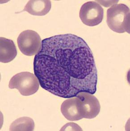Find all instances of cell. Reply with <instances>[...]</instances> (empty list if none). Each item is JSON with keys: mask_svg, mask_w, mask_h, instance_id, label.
Instances as JSON below:
<instances>
[{"mask_svg": "<svg viewBox=\"0 0 130 131\" xmlns=\"http://www.w3.org/2000/svg\"><path fill=\"white\" fill-rule=\"evenodd\" d=\"M33 64L41 86L55 95L70 98L82 92L93 95L97 91L93 53L85 41L76 35H57L42 40Z\"/></svg>", "mask_w": 130, "mask_h": 131, "instance_id": "cell-1", "label": "cell"}, {"mask_svg": "<svg viewBox=\"0 0 130 131\" xmlns=\"http://www.w3.org/2000/svg\"><path fill=\"white\" fill-rule=\"evenodd\" d=\"M106 23L111 29L116 33L130 34V9L123 4L112 5L107 10Z\"/></svg>", "mask_w": 130, "mask_h": 131, "instance_id": "cell-2", "label": "cell"}, {"mask_svg": "<svg viewBox=\"0 0 130 131\" xmlns=\"http://www.w3.org/2000/svg\"><path fill=\"white\" fill-rule=\"evenodd\" d=\"M39 82L35 75L29 72H22L14 75L9 83L10 89H17L21 95L29 96L39 89Z\"/></svg>", "mask_w": 130, "mask_h": 131, "instance_id": "cell-3", "label": "cell"}, {"mask_svg": "<svg viewBox=\"0 0 130 131\" xmlns=\"http://www.w3.org/2000/svg\"><path fill=\"white\" fill-rule=\"evenodd\" d=\"M42 40L39 35L32 30H26L19 35L17 43L22 53L28 56L36 55L42 48Z\"/></svg>", "mask_w": 130, "mask_h": 131, "instance_id": "cell-4", "label": "cell"}, {"mask_svg": "<svg viewBox=\"0 0 130 131\" xmlns=\"http://www.w3.org/2000/svg\"><path fill=\"white\" fill-rule=\"evenodd\" d=\"M79 16L84 24L88 26H96L103 19L104 9L96 2H87L81 8Z\"/></svg>", "mask_w": 130, "mask_h": 131, "instance_id": "cell-5", "label": "cell"}, {"mask_svg": "<svg viewBox=\"0 0 130 131\" xmlns=\"http://www.w3.org/2000/svg\"><path fill=\"white\" fill-rule=\"evenodd\" d=\"M79 99L81 110L83 118L93 119L99 114L101 107L99 101L93 94L82 92L76 95Z\"/></svg>", "mask_w": 130, "mask_h": 131, "instance_id": "cell-6", "label": "cell"}, {"mask_svg": "<svg viewBox=\"0 0 130 131\" xmlns=\"http://www.w3.org/2000/svg\"><path fill=\"white\" fill-rule=\"evenodd\" d=\"M61 112L68 121H79L83 118L81 110L80 100L77 96L65 100L61 106Z\"/></svg>", "mask_w": 130, "mask_h": 131, "instance_id": "cell-7", "label": "cell"}, {"mask_svg": "<svg viewBox=\"0 0 130 131\" xmlns=\"http://www.w3.org/2000/svg\"><path fill=\"white\" fill-rule=\"evenodd\" d=\"M52 8V3L48 0H31L28 1L23 11L31 15L43 16L46 15Z\"/></svg>", "mask_w": 130, "mask_h": 131, "instance_id": "cell-8", "label": "cell"}, {"mask_svg": "<svg viewBox=\"0 0 130 131\" xmlns=\"http://www.w3.org/2000/svg\"><path fill=\"white\" fill-rule=\"evenodd\" d=\"M17 55V50L14 41L11 39L0 38V61L8 63L13 60Z\"/></svg>", "mask_w": 130, "mask_h": 131, "instance_id": "cell-9", "label": "cell"}, {"mask_svg": "<svg viewBox=\"0 0 130 131\" xmlns=\"http://www.w3.org/2000/svg\"><path fill=\"white\" fill-rule=\"evenodd\" d=\"M35 128L34 121L31 118H19L11 124L10 131H33Z\"/></svg>", "mask_w": 130, "mask_h": 131, "instance_id": "cell-10", "label": "cell"}]
</instances>
